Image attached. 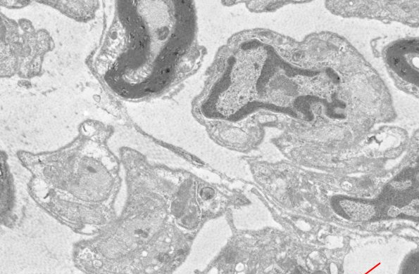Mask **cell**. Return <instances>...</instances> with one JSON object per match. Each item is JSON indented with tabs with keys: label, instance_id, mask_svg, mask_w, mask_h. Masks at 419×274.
Instances as JSON below:
<instances>
[{
	"label": "cell",
	"instance_id": "obj_1",
	"mask_svg": "<svg viewBox=\"0 0 419 274\" xmlns=\"http://www.w3.org/2000/svg\"><path fill=\"white\" fill-rule=\"evenodd\" d=\"M28 192L51 216L77 234L96 235L116 218L118 162L91 139L46 155L22 154Z\"/></svg>",
	"mask_w": 419,
	"mask_h": 274
},
{
	"label": "cell",
	"instance_id": "obj_4",
	"mask_svg": "<svg viewBox=\"0 0 419 274\" xmlns=\"http://www.w3.org/2000/svg\"><path fill=\"white\" fill-rule=\"evenodd\" d=\"M339 204L344 213L355 221H368L375 212L373 205L353 200H342L339 202Z\"/></svg>",
	"mask_w": 419,
	"mask_h": 274
},
{
	"label": "cell",
	"instance_id": "obj_6",
	"mask_svg": "<svg viewBox=\"0 0 419 274\" xmlns=\"http://www.w3.org/2000/svg\"><path fill=\"white\" fill-rule=\"evenodd\" d=\"M411 185V181H404V182H394L392 183V185L399 190H404L408 188Z\"/></svg>",
	"mask_w": 419,
	"mask_h": 274
},
{
	"label": "cell",
	"instance_id": "obj_2",
	"mask_svg": "<svg viewBox=\"0 0 419 274\" xmlns=\"http://www.w3.org/2000/svg\"><path fill=\"white\" fill-rule=\"evenodd\" d=\"M123 161L128 192L121 214L73 249V263L85 274H160L169 259L156 174L132 153Z\"/></svg>",
	"mask_w": 419,
	"mask_h": 274
},
{
	"label": "cell",
	"instance_id": "obj_3",
	"mask_svg": "<svg viewBox=\"0 0 419 274\" xmlns=\"http://www.w3.org/2000/svg\"><path fill=\"white\" fill-rule=\"evenodd\" d=\"M1 171V223L11 228L19 222L21 211L18 205L13 175L3 162Z\"/></svg>",
	"mask_w": 419,
	"mask_h": 274
},
{
	"label": "cell",
	"instance_id": "obj_5",
	"mask_svg": "<svg viewBox=\"0 0 419 274\" xmlns=\"http://www.w3.org/2000/svg\"><path fill=\"white\" fill-rule=\"evenodd\" d=\"M389 216L396 217L401 214L415 217L418 216V200L415 199L412 200L408 205L401 208L395 206H392L387 211Z\"/></svg>",
	"mask_w": 419,
	"mask_h": 274
}]
</instances>
